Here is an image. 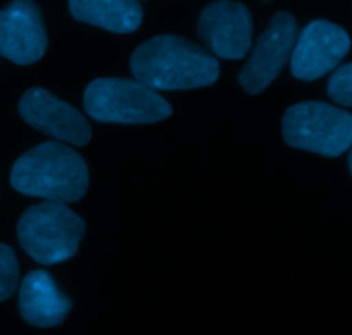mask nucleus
<instances>
[{"instance_id": "obj_1", "label": "nucleus", "mask_w": 352, "mask_h": 335, "mask_svg": "<svg viewBox=\"0 0 352 335\" xmlns=\"http://www.w3.org/2000/svg\"><path fill=\"white\" fill-rule=\"evenodd\" d=\"M134 79L151 89H192L212 86L220 76L217 58L195 41L160 34L144 41L131 57Z\"/></svg>"}, {"instance_id": "obj_2", "label": "nucleus", "mask_w": 352, "mask_h": 335, "mask_svg": "<svg viewBox=\"0 0 352 335\" xmlns=\"http://www.w3.org/2000/svg\"><path fill=\"white\" fill-rule=\"evenodd\" d=\"M10 184L23 195L67 205L85 196L88 167L78 151L47 141L17 158L10 171Z\"/></svg>"}, {"instance_id": "obj_3", "label": "nucleus", "mask_w": 352, "mask_h": 335, "mask_svg": "<svg viewBox=\"0 0 352 335\" xmlns=\"http://www.w3.org/2000/svg\"><path fill=\"white\" fill-rule=\"evenodd\" d=\"M85 230L86 226L78 213L54 202L28 208L17 224L21 246L41 265L60 263L74 257Z\"/></svg>"}, {"instance_id": "obj_4", "label": "nucleus", "mask_w": 352, "mask_h": 335, "mask_svg": "<svg viewBox=\"0 0 352 335\" xmlns=\"http://www.w3.org/2000/svg\"><path fill=\"white\" fill-rule=\"evenodd\" d=\"M85 109L98 122L153 124L172 116V107L136 79L100 78L85 91Z\"/></svg>"}, {"instance_id": "obj_5", "label": "nucleus", "mask_w": 352, "mask_h": 335, "mask_svg": "<svg viewBox=\"0 0 352 335\" xmlns=\"http://www.w3.org/2000/svg\"><path fill=\"white\" fill-rule=\"evenodd\" d=\"M285 143L323 157H340L352 147V114L323 102L291 107L282 119Z\"/></svg>"}, {"instance_id": "obj_6", "label": "nucleus", "mask_w": 352, "mask_h": 335, "mask_svg": "<svg viewBox=\"0 0 352 335\" xmlns=\"http://www.w3.org/2000/svg\"><path fill=\"white\" fill-rule=\"evenodd\" d=\"M298 36V21L294 16L289 12L275 14L241 71V86L251 95L265 91L291 58Z\"/></svg>"}, {"instance_id": "obj_7", "label": "nucleus", "mask_w": 352, "mask_h": 335, "mask_svg": "<svg viewBox=\"0 0 352 335\" xmlns=\"http://www.w3.org/2000/svg\"><path fill=\"white\" fill-rule=\"evenodd\" d=\"M351 50V38L344 28L316 19L298 36L291 55V71L301 81H315L329 74Z\"/></svg>"}, {"instance_id": "obj_8", "label": "nucleus", "mask_w": 352, "mask_h": 335, "mask_svg": "<svg viewBox=\"0 0 352 335\" xmlns=\"http://www.w3.org/2000/svg\"><path fill=\"white\" fill-rule=\"evenodd\" d=\"M198 34L213 57L243 58L251 48L253 19L244 3L217 0L203 9Z\"/></svg>"}, {"instance_id": "obj_9", "label": "nucleus", "mask_w": 352, "mask_h": 335, "mask_svg": "<svg viewBox=\"0 0 352 335\" xmlns=\"http://www.w3.org/2000/svg\"><path fill=\"white\" fill-rule=\"evenodd\" d=\"M48 38L41 10L33 0H14L0 10V55L30 65L43 57Z\"/></svg>"}, {"instance_id": "obj_10", "label": "nucleus", "mask_w": 352, "mask_h": 335, "mask_svg": "<svg viewBox=\"0 0 352 335\" xmlns=\"http://www.w3.org/2000/svg\"><path fill=\"white\" fill-rule=\"evenodd\" d=\"M19 114L31 127L55 140L76 147L91 140V127L85 116L45 88L28 89L19 102Z\"/></svg>"}, {"instance_id": "obj_11", "label": "nucleus", "mask_w": 352, "mask_h": 335, "mask_svg": "<svg viewBox=\"0 0 352 335\" xmlns=\"http://www.w3.org/2000/svg\"><path fill=\"white\" fill-rule=\"evenodd\" d=\"M71 299L58 291L45 270H33L19 288V312L30 325L48 329L60 325L71 312Z\"/></svg>"}, {"instance_id": "obj_12", "label": "nucleus", "mask_w": 352, "mask_h": 335, "mask_svg": "<svg viewBox=\"0 0 352 335\" xmlns=\"http://www.w3.org/2000/svg\"><path fill=\"white\" fill-rule=\"evenodd\" d=\"M72 17L112 33H133L141 26L143 9L136 0H69Z\"/></svg>"}, {"instance_id": "obj_13", "label": "nucleus", "mask_w": 352, "mask_h": 335, "mask_svg": "<svg viewBox=\"0 0 352 335\" xmlns=\"http://www.w3.org/2000/svg\"><path fill=\"white\" fill-rule=\"evenodd\" d=\"M19 282V265L14 251L0 243V301H6L16 292Z\"/></svg>"}, {"instance_id": "obj_14", "label": "nucleus", "mask_w": 352, "mask_h": 335, "mask_svg": "<svg viewBox=\"0 0 352 335\" xmlns=\"http://www.w3.org/2000/svg\"><path fill=\"white\" fill-rule=\"evenodd\" d=\"M329 96L339 105L352 109V62L340 65L330 76Z\"/></svg>"}, {"instance_id": "obj_15", "label": "nucleus", "mask_w": 352, "mask_h": 335, "mask_svg": "<svg viewBox=\"0 0 352 335\" xmlns=\"http://www.w3.org/2000/svg\"><path fill=\"white\" fill-rule=\"evenodd\" d=\"M349 169H351V174H352V150H351V153H349Z\"/></svg>"}, {"instance_id": "obj_16", "label": "nucleus", "mask_w": 352, "mask_h": 335, "mask_svg": "<svg viewBox=\"0 0 352 335\" xmlns=\"http://www.w3.org/2000/svg\"><path fill=\"white\" fill-rule=\"evenodd\" d=\"M136 2H138V0H136Z\"/></svg>"}]
</instances>
